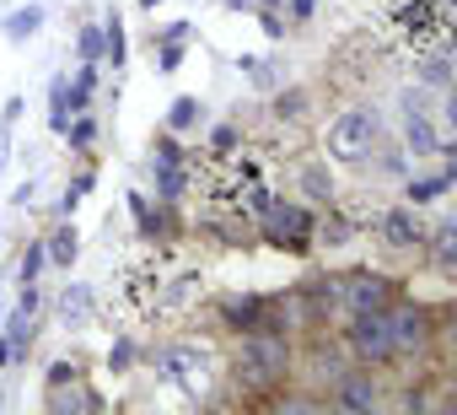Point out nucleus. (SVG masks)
Wrapping results in <instances>:
<instances>
[{"mask_svg":"<svg viewBox=\"0 0 457 415\" xmlns=\"http://www.w3.org/2000/svg\"><path fill=\"white\" fill-rule=\"evenodd\" d=\"M377 140H382V114L371 103H355L328 124V157L345 162V167H361L377 151Z\"/></svg>","mask_w":457,"mask_h":415,"instance_id":"obj_1","label":"nucleus"},{"mask_svg":"<svg viewBox=\"0 0 457 415\" xmlns=\"http://www.w3.org/2000/svg\"><path fill=\"white\" fill-rule=\"evenodd\" d=\"M237 377H248L253 388L286 383V377H291V345H286V335L248 329V335H243V351H237Z\"/></svg>","mask_w":457,"mask_h":415,"instance_id":"obj_2","label":"nucleus"},{"mask_svg":"<svg viewBox=\"0 0 457 415\" xmlns=\"http://www.w3.org/2000/svg\"><path fill=\"white\" fill-rule=\"evenodd\" d=\"M156 367H162V377H172L183 394H204L210 388V367H215V356L199 345V340H178V345H162L156 351Z\"/></svg>","mask_w":457,"mask_h":415,"instance_id":"obj_3","label":"nucleus"},{"mask_svg":"<svg viewBox=\"0 0 457 415\" xmlns=\"http://www.w3.org/2000/svg\"><path fill=\"white\" fill-rule=\"evenodd\" d=\"M430 335H436V318H430L425 308H414V302H398V297L387 302V340H393V361L425 356Z\"/></svg>","mask_w":457,"mask_h":415,"instance_id":"obj_4","label":"nucleus"},{"mask_svg":"<svg viewBox=\"0 0 457 415\" xmlns=\"http://www.w3.org/2000/svg\"><path fill=\"white\" fill-rule=\"evenodd\" d=\"M264 238L275 243V249H291V254H307L318 238H312V211H302V205H286V199H270L264 205Z\"/></svg>","mask_w":457,"mask_h":415,"instance_id":"obj_5","label":"nucleus"},{"mask_svg":"<svg viewBox=\"0 0 457 415\" xmlns=\"http://www.w3.org/2000/svg\"><path fill=\"white\" fill-rule=\"evenodd\" d=\"M345 345L361 367H387L393 361V340H387V308L382 313H350Z\"/></svg>","mask_w":457,"mask_h":415,"instance_id":"obj_6","label":"nucleus"},{"mask_svg":"<svg viewBox=\"0 0 457 415\" xmlns=\"http://www.w3.org/2000/svg\"><path fill=\"white\" fill-rule=\"evenodd\" d=\"M393 297H398V286H393L387 275H377V270H361V275L339 281V302H345L350 313H382Z\"/></svg>","mask_w":457,"mask_h":415,"instance_id":"obj_7","label":"nucleus"},{"mask_svg":"<svg viewBox=\"0 0 457 415\" xmlns=\"http://www.w3.org/2000/svg\"><path fill=\"white\" fill-rule=\"evenodd\" d=\"M377 233H382V243L398 249V254H409V249L420 254V249H425V222L414 216V205H393V211L377 222Z\"/></svg>","mask_w":457,"mask_h":415,"instance_id":"obj_8","label":"nucleus"},{"mask_svg":"<svg viewBox=\"0 0 457 415\" xmlns=\"http://www.w3.org/2000/svg\"><path fill=\"white\" fill-rule=\"evenodd\" d=\"M403 146H409L414 157H436V151H446V135H436L430 114H425L414 97H403Z\"/></svg>","mask_w":457,"mask_h":415,"instance_id":"obj_9","label":"nucleus"},{"mask_svg":"<svg viewBox=\"0 0 457 415\" xmlns=\"http://www.w3.org/2000/svg\"><path fill=\"white\" fill-rule=\"evenodd\" d=\"M259 313H264V297H253V292L220 297V324H226V329H237V335H248V329L259 324Z\"/></svg>","mask_w":457,"mask_h":415,"instance_id":"obj_10","label":"nucleus"},{"mask_svg":"<svg viewBox=\"0 0 457 415\" xmlns=\"http://www.w3.org/2000/svg\"><path fill=\"white\" fill-rule=\"evenodd\" d=\"M425 243H430V265L441 275H452L457 270V222H436V233H425Z\"/></svg>","mask_w":457,"mask_h":415,"instance_id":"obj_11","label":"nucleus"},{"mask_svg":"<svg viewBox=\"0 0 457 415\" xmlns=\"http://www.w3.org/2000/svg\"><path fill=\"white\" fill-rule=\"evenodd\" d=\"M28 351H33V313H12L6 318V356H12V367L17 361H28Z\"/></svg>","mask_w":457,"mask_h":415,"instance_id":"obj_12","label":"nucleus"},{"mask_svg":"<svg viewBox=\"0 0 457 415\" xmlns=\"http://www.w3.org/2000/svg\"><path fill=\"white\" fill-rule=\"evenodd\" d=\"M92 308H97V297H92V286H65L60 292V318L76 329V324H87L92 318Z\"/></svg>","mask_w":457,"mask_h":415,"instance_id":"obj_13","label":"nucleus"},{"mask_svg":"<svg viewBox=\"0 0 457 415\" xmlns=\"http://www.w3.org/2000/svg\"><path fill=\"white\" fill-rule=\"evenodd\" d=\"M296 183H302V194H307V199L334 205V178H328V167H323V162H307V167L296 173Z\"/></svg>","mask_w":457,"mask_h":415,"instance_id":"obj_14","label":"nucleus"},{"mask_svg":"<svg viewBox=\"0 0 457 415\" xmlns=\"http://www.w3.org/2000/svg\"><path fill=\"white\" fill-rule=\"evenodd\" d=\"M49 410H60V415H65V410H103V394L76 388V383H71V388L60 383V388H49Z\"/></svg>","mask_w":457,"mask_h":415,"instance_id":"obj_15","label":"nucleus"},{"mask_svg":"<svg viewBox=\"0 0 457 415\" xmlns=\"http://www.w3.org/2000/svg\"><path fill=\"white\" fill-rule=\"evenodd\" d=\"M414 76H420L425 87H436V92H452V60H446V49L425 55V60L414 65Z\"/></svg>","mask_w":457,"mask_h":415,"instance_id":"obj_16","label":"nucleus"},{"mask_svg":"<svg viewBox=\"0 0 457 415\" xmlns=\"http://www.w3.org/2000/svg\"><path fill=\"white\" fill-rule=\"evenodd\" d=\"M38 28H44V6H22V12H12V17H6V38H12V44L38 38Z\"/></svg>","mask_w":457,"mask_h":415,"instance_id":"obj_17","label":"nucleus"},{"mask_svg":"<svg viewBox=\"0 0 457 415\" xmlns=\"http://www.w3.org/2000/svg\"><path fill=\"white\" fill-rule=\"evenodd\" d=\"M76 254H81L76 227H60L54 238H44V259H54V265H76Z\"/></svg>","mask_w":457,"mask_h":415,"instance_id":"obj_18","label":"nucleus"},{"mask_svg":"<svg viewBox=\"0 0 457 415\" xmlns=\"http://www.w3.org/2000/svg\"><path fill=\"white\" fill-rule=\"evenodd\" d=\"M103 55L113 60V71H124V22H119V12H108V22H103Z\"/></svg>","mask_w":457,"mask_h":415,"instance_id":"obj_19","label":"nucleus"},{"mask_svg":"<svg viewBox=\"0 0 457 415\" xmlns=\"http://www.w3.org/2000/svg\"><path fill=\"white\" fill-rule=\"evenodd\" d=\"M49 124L65 135V124H71V87H65V76H54V87H49Z\"/></svg>","mask_w":457,"mask_h":415,"instance_id":"obj_20","label":"nucleus"},{"mask_svg":"<svg viewBox=\"0 0 457 415\" xmlns=\"http://www.w3.org/2000/svg\"><path fill=\"white\" fill-rule=\"evenodd\" d=\"M452 189V167H441V173H430V178H420V183H409V199L414 205H430L436 194H446Z\"/></svg>","mask_w":457,"mask_h":415,"instance_id":"obj_21","label":"nucleus"},{"mask_svg":"<svg viewBox=\"0 0 457 415\" xmlns=\"http://www.w3.org/2000/svg\"><path fill=\"white\" fill-rule=\"evenodd\" d=\"M199 119H204L199 97H178V103H172V114H167V130H194Z\"/></svg>","mask_w":457,"mask_h":415,"instance_id":"obj_22","label":"nucleus"},{"mask_svg":"<svg viewBox=\"0 0 457 415\" xmlns=\"http://www.w3.org/2000/svg\"><path fill=\"white\" fill-rule=\"evenodd\" d=\"M156 189H162V199L172 205V199H183V173H178V162H156Z\"/></svg>","mask_w":457,"mask_h":415,"instance_id":"obj_23","label":"nucleus"},{"mask_svg":"<svg viewBox=\"0 0 457 415\" xmlns=\"http://www.w3.org/2000/svg\"><path fill=\"white\" fill-rule=\"evenodd\" d=\"M92 183H97V178H92V173H81V178H76V183L65 189V199L54 205V211H60V216H71V211H76V205H81V194H92Z\"/></svg>","mask_w":457,"mask_h":415,"instance_id":"obj_24","label":"nucleus"},{"mask_svg":"<svg viewBox=\"0 0 457 415\" xmlns=\"http://www.w3.org/2000/svg\"><path fill=\"white\" fill-rule=\"evenodd\" d=\"M76 44H81V60H87V65H97V60H103V22H97V28H81V38H76Z\"/></svg>","mask_w":457,"mask_h":415,"instance_id":"obj_25","label":"nucleus"},{"mask_svg":"<svg viewBox=\"0 0 457 415\" xmlns=\"http://www.w3.org/2000/svg\"><path fill=\"white\" fill-rule=\"evenodd\" d=\"M307 114V92H280L275 97V119H302Z\"/></svg>","mask_w":457,"mask_h":415,"instance_id":"obj_26","label":"nucleus"},{"mask_svg":"<svg viewBox=\"0 0 457 415\" xmlns=\"http://www.w3.org/2000/svg\"><path fill=\"white\" fill-rule=\"evenodd\" d=\"M65 135H71L76 151H87V146L97 140V119H76V124H65Z\"/></svg>","mask_w":457,"mask_h":415,"instance_id":"obj_27","label":"nucleus"},{"mask_svg":"<svg viewBox=\"0 0 457 415\" xmlns=\"http://www.w3.org/2000/svg\"><path fill=\"white\" fill-rule=\"evenodd\" d=\"M44 270V243H28V254H22V265H17V275H22V286H33V275Z\"/></svg>","mask_w":457,"mask_h":415,"instance_id":"obj_28","label":"nucleus"},{"mask_svg":"<svg viewBox=\"0 0 457 415\" xmlns=\"http://www.w3.org/2000/svg\"><path fill=\"white\" fill-rule=\"evenodd\" d=\"M60 383H81V361H76V356L49 367V388H60Z\"/></svg>","mask_w":457,"mask_h":415,"instance_id":"obj_29","label":"nucleus"},{"mask_svg":"<svg viewBox=\"0 0 457 415\" xmlns=\"http://www.w3.org/2000/svg\"><path fill=\"white\" fill-rule=\"evenodd\" d=\"M156 162H183V146L172 135H156Z\"/></svg>","mask_w":457,"mask_h":415,"instance_id":"obj_30","label":"nucleus"},{"mask_svg":"<svg viewBox=\"0 0 457 415\" xmlns=\"http://www.w3.org/2000/svg\"><path fill=\"white\" fill-rule=\"evenodd\" d=\"M129 361H135V340H119V345L108 351V367H119V372H124Z\"/></svg>","mask_w":457,"mask_h":415,"instance_id":"obj_31","label":"nucleus"},{"mask_svg":"<svg viewBox=\"0 0 457 415\" xmlns=\"http://www.w3.org/2000/svg\"><path fill=\"white\" fill-rule=\"evenodd\" d=\"M183 65V44H167L162 38V71H178Z\"/></svg>","mask_w":457,"mask_h":415,"instance_id":"obj_32","label":"nucleus"},{"mask_svg":"<svg viewBox=\"0 0 457 415\" xmlns=\"http://www.w3.org/2000/svg\"><path fill=\"white\" fill-rule=\"evenodd\" d=\"M210 146H215V151H232V146H237V130H232V124H220V130L210 135Z\"/></svg>","mask_w":457,"mask_h":415,"instance_id":"obj_33","label":"nucleus"},{"mask_svg":"<svg viewBox=\"0 0 457 415\" xmlns=\"http://www.w3.org/2000/svg\"><path fill=\"white\" fill-rule=\"evenodd\" d=\"M33 194H38V178H28L17 194H12V205H17V211H22V205H33Z\"/></svg>","mask_w":457,"mask_h":415,"instance_id":"obj_34","label":"nucleus"},{"mask_svg":"<svg viewBox=\"0 0 457 415\" xmlns=\"http://www.w3.org/2000/svg\"><path fill=\"white\" fill-rule=\"evenodd\" d=\"M188 33H194V28H188V22H167V28H162V38H167V44H183V38H188Z\"/></svg>","mask_w":457,"mask_h":415,"instance_id":"obj_35","label":"nucleus"},{"mask_svg":"<svg viewBox=\"0 0 457 415\" xmlns=\"http://www.w3.org/2000/svg\"><path fill=\"white\" fill-rule=\"evenodd\" d=\"M6 162H12V124H0V173H6Z\"/></svg>","mask_w":457,"mask_h":415,"instance_id":"obj_36","label":"nucleus"},{"mask_svg":"<svg viewBox=\"0 0 457 415\" xmlns=\"http://www.w3.org/2000/svg\"><path fill=\"white\" fill-rule=\"evenodd\" d=\"M312 12H318V0H291V17H296V22H307Z\"/></svg>","mask_w":457,"mask_h":415,"instance_id":"obj_37","label":"nucleus"},{"mask_svg":"<svg viewBox=\"0 0 457 415\" xmlns=\"http://www.w3.org/2000/svg\"><path fill=\"white\" fill-rule=\"evenodd\" d=\"M22 119V97H6V114H0V124H17Z\"/></svg>","mask_w":457,"mask_h":415,"instance_id":"obj_38","label":"nucleus"},{"mask_svg":"<svg viewBox=\"0 0 457 415\" xmlns=\"http://www.w3.org/2000/svg\"><path fill=\"white\" fill-rule=\"evenodd\" d=\"M264 33H270V38H286V22H280L275 12H264Z\"/></svg>","mask_w":457,"mask_h":415,"instance_id":"obj_39","label":"nucleus"},{"mask_svg":"<svg viewBox=\"0 0 457 415\" xmlns=\"http://www.w3.org/2000/svg\"><path fill=\"white\" fill-rule=\"evenodd\" d=\"M0 367H12V356H6V340H0Z\"/></svg>","mask_w":457,"mask_h":415,"instance_id":"obj_40","label":"nucleus"},{"mask_svg":"<svg viewBox=\"0 0 457 415\" xmlns=\"http://www.w3.org/2000/svg\"><path fill=\"white\" fill-rule=\"evenodd\" d=\"M226 6H253V0H226Z\"/></svg>","mask_w":457,"mask_h":415,"instance_id":"obj_41","label":"nucleus"},{"mask_svg":"<svg viewBox=\"0 0 457 415\" xmlns=\"http://www.w3.org/2000/svg\"><path fill=\"white\" fill-rule=\"evenodd\" d=\"M140 6H151V12H156V6H162V0H140Z\"/></svg>","mask_w":457,"mask_h":415,"instance_id":"obj_42","label":"nucleus"}]
</instances>
